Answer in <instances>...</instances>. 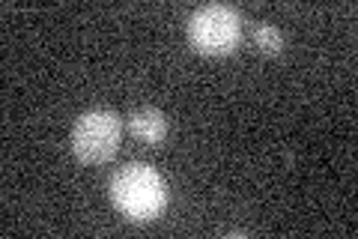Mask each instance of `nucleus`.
<instances>
[{
	"label": "nucleus",
	"instance_id": "nucleus-1",
	"mask_svg": "<svg viewBox=\"0 0 358 239\" xmlns=\"http://www.w3.org/2000/svg\"><path fill=\"white\" fill-rule=\"evenodd\" d=\"M110 200L122 215H129L134 221H147L164 210L167 186L155 168L126 165L110 179Z\"/></svg>",
	"mask_w": 358,
	"mask_h": 239
},
{
	"label": "nucleus",
	"instance_id": "nucleus-4",
	"mask_svg": "<svg viewBox=\"0 0 358 239\" xmlns=\"http://www.w3.org/2000/svg\"><path fill=\"white\" fill-rule=\"evenodd\" d=\"M129 129L143 144H162L167 135V120L162 111L155 108H138L129 114Z\"/></svg>",
	"mask_w": 358,
	"mask_h": 239
},
{
	"label": "nucleus",
	"instance_id": "nucleus-2",
	"mask_svg": "<svg viewBox=\"0 0 358 239\" xmlns=\"http://www.w3.org/2000/svg\"><path fill=\"white\" fill-rule=\"evenodd\" d=\"M188 39L206 57H224L233 54L242 39V18L233 6L209 4L200 6L188 21Z\"/></svg>",
	"mask_w": 358,
	"mask_h": 239
},
{
	"label": "nucleus",
	"instance_id": "nucleus-3",
	"mask_svg": "<svg viewBox=\"0 0 358 239\" xmlns=\"http://www.w3.org/2000/svg\"><path fill=\"white\" fill-rule=\"evenodd\" d=\"M120 132L122 126L114 111L93 108L78 117L72 129V150L87 165H102L108 158H114L120 146Z\"/></svg>",
	"mask_w": 358,
	"mask_h": 239
},
{
	"label": "nucleus",
	"instance_id": "nucleus-5",
	"mask_svg": "<svg viewBox=\"0 0 358 239\" xmlns=\"http://www.w3.org/2000/svg\"><path fill=\"white\" fill-rule=\"evenodd\" d=\"M254 45L260 48L263 54H281L284 48V36L281 30H275V25H266V21H257L254 25Z\"/></svg>",
	"mask_w": 358,
	"mask_h": 239
}]
</instances>
